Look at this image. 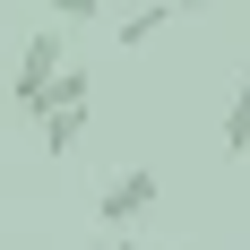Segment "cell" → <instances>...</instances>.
I'll list each match as a JSON object with an SVG mask.
<instances>
[{"label": "cell", "instance_id": "1", "mask_svg": "<svg viewBox=\"0 0 250 250\" xmlns=\"http://www.w3.org/2000/svg\"><path fill=\"white\" fill-rule=\"evenodd\" d=\"M155 199H164V181H155L147 164H129V173H112V181L95 190V216H104L112 233H121V225H138V216H147Z\"/></svg>", "mask_w": 250, "mask_h": 250}, {"label": "cell", "instance_id": "2", "mask_svg": "<svg viewBox=\"0 0 250 250\" xmlns=\"http://www.w3.org/2000/svg\"><path fill=\"white\" fill-rule=\"evenodd\" d=\"M78 104H95V69H78V61H61V69H52L43 86H35V95L18 104V112H35V121H43V112H78Z\"/></svg>", "mask_w": 250, "mask_h": 250}, {"label": "cell", "instance_id": "3", "mask_svg": "<svg viewBox=\"0 0 250 250\" xmlns=\"http://www.w3.org/2000/svg\"><path fill=\"white\" fill-rule=\"evenodd\" d=\"M61 61H69V52H61V35H26V52H18V69H9V78H0V86H9V95H35V86H43V78L52 69H61Z\"/></svg>", "mask_w": 250, "mask_h": 250}, {"label": "cell", "instance_id": "4", "mask_svg": "<svg viewBox=\"0 0 250 250\" xmlns=\"http://www.w3.org/2000/svg\"><path fill=\"white\" fill-rule=\"evenodd\" d=\"M190 9H207V0H138V9H129L121 26H112V43H121V52H138V43H147V35H155L164 18H190Z\"/></svg>", "mask_w": 250, "mask_h": 250}, {"label": "cell", "instance_id": "5", "mask_svg": "<svg viewBox=\"0 0 250 250\" xmlns=\"http://www.w3.org/2000/svg\"><path fill=\"white\" fill-rule=\"evenodd\" d=\"M216 138H225V164H242V155H250V69H242V86H233L225 129H216Z\"/></svg>", "mask_w": 250, "mask_h": 250}, {"label": "cell", "instance_id": "6", "mask_svg": "<svg viewBox=\"0 0 250 250\" xmlns=\"http://www.w3.org/2000/svg\"><path fill=\"white\" fill-rule=\"evenodd\" d=\"M43 155H78V138H86V104H78V112H43Z\"/></svg>", "mask_w": 250, "mask_h": 250}, {"label": "cell", "instance_id": "7", "mask_svg": "<svg viewBox=\"0 0 250 250\" xmlns=\"http://www.w3.org/2000/svg\"><path fill=\"white\" fill-rule=\"evenodd\" d=\"M61 9V26H104V0H52Z\"/></svg>", "mask_w": 250, "mask_h": 250}, {"label": "cell", "instance_id": "8", "mask_svg": "<svg viewBox=\"0 0 250 250\" xmlns=\"http://www.w3.org/2000/svg\"><path fill=\"white\" fill-rule=\"evenodd\" d=\"M95 250H138V242H121V233H104V242H95Z\"/></svg>", "mask_w": 250, "mask_h": 250}]
</instances>
